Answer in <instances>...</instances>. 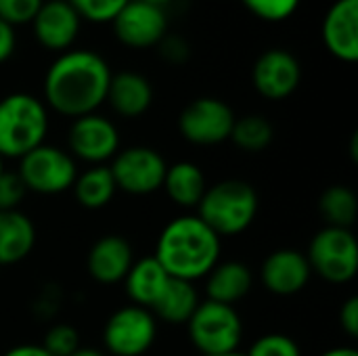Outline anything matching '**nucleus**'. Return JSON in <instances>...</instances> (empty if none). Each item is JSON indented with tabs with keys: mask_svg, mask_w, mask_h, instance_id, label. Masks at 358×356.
I'll return each mask as SVG.
<instances>
[{
	"mask_svg": "<svg viewBox=\"0 0 358 356\" xmlns=\"http://www.w3.org/2000/svg\"><path fill=\"white\" fill-rule=\"evenodd\" d=\"M111 67L94 50L69 48L61 52L44 76V105L65 118L96 113L107 99Z\"/></svg>",
	"mask_w": 358,
	"mask_h": 356,
	"instance_id": "1",
	"label": "nucleus"
},
{
	"mask_svg": "<svg viewBox=\"0 0 358 356\" xmlns=\"http://www.w3.org/2000/svg\"><path fill=\"white\" fill-rule=\"evenodd\" d=\"M153 258L172 279L193 283L220 262V237L197 214L178 216L164 227Z\"/></svg>",
	"mask_w": 358,
	"mask_h": 356,
	"instance_id": "2",
	"label": "nucleus"
},
{
	"mask_svg": "<svg viewBox=\"0 0 358 356\" xmlns=\"http://www.w3.org/2000/svg\"><path fill=\"white\" fill-rule=\"evenodd\" d=\"M260 197L254 185L239 178L208 185L197 216L222 239L245 233L258 216Z\"/></svg>",
	"mask_w": 358,
	"mask_h": 356,
	"instance_id": "3",
	"label": "nucleus"
},
{
	"mask_svg": "<svg viewBox=\"0 0 358 356\" xmlns=\"http://www.w3.org/2000/svg\"><path fill=\"white\" fill-rule=\"evenodd\" d=\"M48 132V109L29 92H10L0 99V155L21 159L40 147Z\"/></svg>",
	"mask_w": 358,
	"mask_h": 356,
	"instance_id": "4",
	"label": "nucleus"
},
{
	"mask_svg": "<svg viewBox=\"0 0 358 356\" xmlns=\"http://www.w3.org/2000/svg\"><path fill=\"white\" fill-rule=\"evenodd\" d=\"M189 340L201 356L239 353L243 338V321L235 306L203 300L187 321Z\"/></svg>",
	"mask_w": 358,
	"mask_h": 356,
	"instance_id": "5",
	"label": "nucleus"
},
{
	"mask_svg": "<svg viewBox=\"0 0 358 356\" xmlns=\"http://www.w3.org/2000/svg\"><path fill=\"white\" fill-rule=\"evenodd\" d=\"M313 275L334 285H344L357 277L358 243L350 229L323 227L308 245L306 254Z\"/></svg>",
	"mask_w": 358,
	"mask_h": 356,
	"instance_id": "6",
	"label": "nucleus"
},
{
	"mask_svg": "<svg viewBox=\"0 0 358 356\" xmlns=\"http://www.w3.org/2000/svg\"><path fill=\"white\" fill-rule=\"evenodd\" d=\"M17 174L31 193L59 195L73 187L78 166L69 151L42 143L19 159Z\"/></svg>",
	"mask_w": 358,
	"mask_h": 356,
	"instance_id": "7",
	"label": "nucleus"
},
{
	"mask_svg": "<svg viewBox=\"0 0 358 356\" xmlns=\"http://www.w3.org/2000/svg\"><path fill=\"white\" fill-rule=\"evenodd\" d=\"M157 340V321L151 311L128 304L117 308L103 327V344L111 356H143Z\"/></svg>",
	"mask_w": 358,
	"mask_h": 356,
	"instance_id": "8",
	"label": "nucleus"
},
{
	"mask_svg": "<svg viewBox=\"0 0 358 356\" xmlns=\"http://www.w3.org/2000/svg\"><path fill=\"white\" fill-rule=\"evenodd\" d=\"M235 124V111L216 97L193 99L178 115V130L191 145L212 147L229 141Z\"/></svg>",
	"mask_w": 358,
	"mask_h": 356,
	"instance_id": "9",
	"label": "nucleus"
},
{
	"mask_svg": "<svg viewBox=\"0 0 358 356\" xmlns=\"http://www.w3.org/2000/svg\"><path fill=\"white\" fill-rule=\"evenodd\" d=\"M166 168L159 151L141 145L117 151L109 166L115 187L128 195H151L162 189Z\"/></svg>",
	"mask_w": 358,
	"mask_h": 356,
	"instance_id": "10",
	"label": "nucleus"
},
{
	"mask_svg": "<svg viewBox=\"0 0 358 356\" xmlns=\"http://www.w3.org/2000/svg\"><path fill=\"white\" fill-rule=\"evenodd\" d=\"M69 155L92 166H103L120 151V132L111 120L99 113L76 118L67 132Z\"/></svg>",
	"mask_w": 358,
	"mask_h": 356,
	"instance_id": "11",
	"label": "nucleus"
},
{
	"mask_svg": "<svg viewBox=\"0 0 358 356\" xmlns=\"http://www.w3.org/2000/svg\"><path fill=\"white\" fill-rule=\"evenodd\" d=\"M111 25L113 36L117 38L120 44L134 50H147L157 46L166 38L168 15L162 6L143 0H130L117 13Z\"/></svg>",
	"mask_w": 358,
	"mask_h": 356,
	"instance_id": "12",
	"label": "nucleus"
},
{
	"mask_svg": "<svg viewBox=\"0 0 358 356\" xmlns=\"http://www.w3.org/2000/svg\"><path fill=\"white\" fill-rule=\"evenodd\" d=\"M302 80V67L294 52L285 48L264 50L252 67V84L256 92L268 101L292 97Z\"/></svg>",
	"mask_w": 358,
	"mask_h": 356,
	"instance_id": "13",
	"label": "nucleus"
},
{
	"mask_svg": "<svg viewBox=\"0 0 358 356\" xmlns=\"http://www.w3.org/2000/svg\"><path fill=\"white\" fill-rule=\"evenodd\" d=\"M29 25L40 46L61 55L78 40L82 19L67 0H44Z\"/></svg>",
	"mask_w": 358,
	"mask_h": 356,
	"instance_id": "14",
	"label": "nucleus"
},
{
	"mask_svg": "<svg viewBox=\"0 0 358 356\" xmlns=\"http://www.w3.org/2000/svg\"><path fill=\"white\" fill-rule=\"evenodd\" d=\"M313 277L306 254L292 248L271 252L260 266V281L266 292L275 296L300 294Z\"/></svg>",
	"mask_w": 358,
	"mask_h": 356,
	"instance_id": "15",
	"label": "nucleus"
},
{
	"mask_svg": "<svg viewBox=\"0 0 358 356\" xmlns=\"http://www.w3.org/2000/svg\"><path fill=\"white\" fill-rule=\"evenodd\" d=\"M325 48L344 63L358 61V0H336L323 17Z\"/></svg>",
	"mask_w": 358,
	"mask_h": 356,
	"instance_id": "16",
	"label": "nucleus"
},
{
	"mask_svg": "<svg viewBox=\"0 0 358 356\" xmlns=\"http://www.w3.org/2000/svg\"><path fill=\"white\" fill-rule=\"evenodd\" d=\"M134 264L132 245L122 235H103L99 237L86 256L88 275L101 285L122 283L128 271Z\"/></svg>",
	"mask_w": 358,
	"mask_h": 356,
	"instance_id": "17",
	"label": "nucleus"
},
{
	"mask_svg": "<svg viewBox=\"0 0 358 356\" xmlns=\"http://www.w3.org/2000/svg\"><path fill=\"white\" fill-rule=\"evenodd\" d=\"M105 103L122 118H141L153 103V86L138 71H117L111 73Z\"/></svg>",
	"mask_w": 358,
	"mask_h": 356,
	"instance_id": "18",
	"label": "nucleus"
},
{
	"mask_svg": "<svg viewBox=\"0 0 358 356\" xmlns=\"http://www.w3.org/2000/svg\"><path fill=\"white\" fill-rule=\"evenodd\" d=\"M254 285V273L248 264L239 260L218 262L206 275V300L235 306L241 302Z\"/></svg>",
	"mask_w": 358,
	"mask_h": 356,
	"instance_id": "19",
	"label": "nucleus"
},
{
	"mask_svg": "<svg viewBox=\"0 0 358 356\" xmlns=\"http://www.w3.org/2000/svg\"><path fill=\"white\" fill-rule=\"evenodd\" d=\"M36 245V227L19 210L0 212V266L25 260Z\"/></svg>",
	"mask_w": 358,
	"mask_h": 356,
	"instance_id": "20",
	"label": "nucleus"
},
{
	"mask_svg": "<svg viewBox=\"0 0 358 356\" xmlns=\"http://www.w3.org/2000/svg\"><path fill=\"white\" fill-rule=\"evenodd\" d=\"M168 281H170V275L162 269V264L153 256H147V258L134 260L132 269L128 271L122 283L126 285V294L132 304L151 311V306L157 302V298L166 290Z\"/></svg>",
	"mask_w": 358,
	"mask_h": 356,
	"instance_id": "21",
	"label": "nucleus"
},
{
	"mask_svg": "<svg viewBox=\"0 0 358 356\" xmlns=\"http://www.w3.org/2000/svg\"><path fill=\"white\" fill-rule=\"evenodd\" d=\"M162 189L172 204L180 208H197L208 189V180L197 164L176 162L166 168Z\"/></svg>",
	"mask_w": 358,
	"mask_h": 356,
	"instance_id": "22",
	"label": "nucleus"
},
{
	"mask_svg": "<svg viewBox=\"0 0 358 356\" xmlns=\"http://www.w3.org/2000/svg\"><path fill=\"white\" fill-rule=\"evenodd\" d=\"M199 302L201 300L193 283L170 277L166 290L151 306V315L155 317V321H164L168 325H187Z\"/></svg>",
	"mask_w": 358,
	"mask_h": 356,
	"instance_id": "23",
	"label": "nucleus"
},
{
	"mask_svg": "<svg viewBox=\"0 0 358 356\" xmlns=\"http://www.w3.org/2000/svg\"><path fill=\"white\" fill-rule=\"evenodd\" d=\"M73 195L76 201L86 208V210H101L105 206H109V201L113 199L117 187L113 180V174L109 170V166H90L84 172H78L76 180H73Z\"/></svg>",
	"mask_w": 358,
	"mask_h": 356,
	"instance_id": "24",
	"label": "nucleus"
},
{
	"mask_svg": "<svg viewBox=\"0 0 358 356\" xmlns=\"http://www.w3.org/2000/svg\"><path fill=\"white\" fill-rule=\"evenodd\" d=\"M319 214L327 222L325 227L350 229L355 227L358 216L357 193L344 185H334L325 189L319 197Z\"/></svg>",
	"mask_w": 358,
	"mask_h": 356,
	"instance_id": "25",
	"label": "nucleus"
},
{
	"mask_svg": "<svg viewBox=\"0 0 358 356\" xmlns=\"http://www.w3.org/2000/svg\"><path fill=\"white\" fill-rule=\"evenodd\" d=\"M275 138V126L271 120L258 113H250L243 118H235L233 130L229 141H233L235 147L248 153H260L264 151Z\"/></svg>",
	"mask_w": 358,
	"mask_h": 356,
	"instance_id": "26",
	"label": "nucleus"
},
{
	"mask_svg": "<svg viewBox=\"0 0 358 356\" xmlns=\"http://www.w3.org/2000/svg\"><path fill=\"white\" fill-rule=\"evenodd\" d=\"M82 21L111 23L130 0H67Z\"/></svg>",
	"mask_w": 358,
	"mask_h": 356,
	"instance_id": "27",
	"label": "nucleus"
},
{
	"mask_svg": "<svg viewBox=\"0 0 358 356\" xmlns=\"http://www.w3.org/2000/svg\"><path fill=\"white\" fill-rule=\"evenodd\" d=\"M48 355L52 356H69L73 355L80 348V334L73 325L67 323H57L52 325L46 336L44 342L40 344Z\"/></svg>",
	"mask_w": 358,
	"mask_h": 356,
	"instance_id": "28",
	"label": "nucleus"
},
{
	"mask_svg": "<svg viewBox=\"0 0 358 356\" xmlns=\"http://www.w3.org/2000/svg\"><path fill=\"white\" fill-rule=\"evenodd\" d=\"M241 4L266 23H281L298 10L300 0H241Z\"/></svg>",
	"mask_w": 358,
	"mask_h": 356,
	"instance_id": "29",
	"label": "nucleus"
},
{
	"mask_svg": "<svg viewBox=\"0 0 358 356\" xmlns=\"http://www.w3.org/2000/svg\"><path fill=\"white\" fill-rule=\"evenodd\" d=\"M245 356H302L294 338L285 334H266L258 338Z\"/></svg>",
	"mask_w": 358,
	"mask_h": 356,
	"instance_id": "30",
	"label": "nucleus"
},
{
	"mask_svg": "<svg viewBox=\"0 0 358 356\" xmlns=\"http://www.w3.org/2000/svg\"><path fill=\"white\" fill-rule=\"evenodd\" d=\"M42 2L44 0H0V19L10 27L31 23Z\"/></svg>",
	"mask_w": 358,
	"mask_h": 356,
	"instance_id": "31",
	"label": "nucleus"
},
{
	"mask_svg": "<svg viewBox=\"0 0 358 356\" xmlns=\"http://www.w3.org/2000/svg\"><path fill=\"white\" fill-rule=\"evenodd\" d=\"M27 195V189L17 172L4 170L0 176V212L19 210V204Z\"/></svg>",
	"mask_w": 358,
	"mask_h": 356,
	"instance_id": "32",
	"label": "nucleus"
},
{
	"mask_svg": "<svg viewBox=\"0 0 358 356\" xmlns=\"http://www.w3.org/2000/svg\"><path fill=\"white\" fill-rule=\"evenodd\" d=\"M157 46L162 50V57L170 63H185L191 52L187 40H182L180 36H166Z\"/></svg>",
	"mask_w": 358,
	"mask_h": 356,
	"instance_id": "33",
	"label": "nucleus"
},
{
	"mask_svg": "<svg viewBox=\"0 0 358 356\" xmlns=\"http://www.w3.org/2000/svg\"><path fill=\"white\" fill-rule=\"evenodd\" d=\"M340 325L348 338L358 336V298L350 296L340 308Z\"/></svg>",
	"mask_w": 358,
	"mask_h": 356,
	"instance_id": "34",
	"label": "nucleus"
},
{
	"mask_svg": "<svg viewBox=\"0 0 358 356\" xmlns=\"http://www.w3.org/2000/svg\"><path fill=\"white\" fill-rule=\"evenodd\" d=\"M15 46H17L15 27H10L8 23H4V21L0 19V65L6 63V61L13 57Z\"/></svg>",
	"mask_w": 358,
	"mask_h": 356,
	"instance_id": "35",
	"label": "nucleus"
},
{
	"mask_svg": "<svg viewBox=\"0 0 358 356\" xmlns=\"http://www.w3.org/2000/svg\"><path fill=\"white\" fill-rule=\"evenodd\" d=\"M2 356H52L48 355L40 344H19L10 350H6Z\"/></svg>",
	"mask_w": 358,
	"mask_h": 356,
	"instance_id": "36",
	"label": "nucleus"
},
{
	"mask_svg": "<svg viewBox=\"0 0 358 356\" xmlns=\"http://www.w3.org/2000/svg\"><path fill=\"white\" fill-rule=\"evenodd\" d=\"M321 356H358V350L352 348V346H338V348H331V350L323 353Z\"/></svg>",
	"mask_w": 358,
	"mask_h": 356,
	"instance_id": "37",
	"label": "nucleus"
},
{
	"mask_svg": "<svg viewBox=\"0 0 358 356\" xmlns=\"http://www.w3.org/2000/svg\"><path fill=\"white\" fill-rule=\"evenodd\" d=\"M69 356H107L103 350H96V348H84V346H80L73 355Z\"/></svg>",
	"mask_w": 358,
	"mask_h": 356,
	"instance_id": "38",
	"label": "nucleus"
},
{
	"mask_svg": "<svg viewBox=\"0 0 358 356\" xmlns=\"http://www.w3.org/2000/svg\"><path fill=\"white\" fill-rule=\"evenodd\" d=\"M143 2H149V4H155V6H166L168 2H172V0H143Z\"/></svg>",
	"mask_w": 358,
	"mask_h": 356,
	"instance_id": "39",
	"label": "nucleus"
},
{
	"mask_svg": "<svg viewBox=\"0 0 358 356\" xmlns=\"http://www.w3.org/2000/svg\"><path fill=\"white\" fill-rule=\"evenodd\" d=\"M2 172H4V157L0 155V176H2Z\"/></svg>",
	"mask_w": 358,
	"mask_h": 356,
	"instance_id": "40",
	"label": "nucleus"
},
{
	"mask_svg": "<svg viewBox=\"0 0 358 356\" xmlns=\"http://www.w3.org/2000/svg\"><path fill=\"white\" fill-rule=\"evenodd\" d=\"M220 356H245V355H241V353H231V355H220Z\"/></svg>",
	"mask_w": 358,
	"mask_h": 356,
	"instance_id": "41",
	"label": "nucleus"
}]
</instances>
